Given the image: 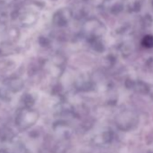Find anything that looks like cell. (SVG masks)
I'll list each match as a JSON object with an SVG mask.
<instances>
[{
	"mask_svg": "<svg viewBox=\"0 0 153 153\" xmlns=\"http://www.w3.org/2000/svg\"><path fill=\"white\" fill-rule=\"evenodd\" d=\"M37 114L28 108L21 109L16 118V123L21 130H25L32 126L37 120Z\"/></svg>",
	"mask_w": 153,
	"mask_h": 153,
	"instance_id": "cell-1",
	"label": "cell"
},
{
	"mask_svg": "<svg viewBox=\"0 0 153 153\" xmlns=\"http://www.w3.org/2000/svg\"><path fill=\"white\" fill-rule=\"evenodd\" d=\"M0 153H8V152L5 149H0Z\"/></svg>",
	"mask_w": 153,
	"mask_h": 153,
	"instance_id": "cell-3",
	"label": "cell"
},
{
	"mask_svg": "<svg viewBox=\"0 0 153 153\" xmlns=\"http://www.w3.org/2000/svg\"><path fill=\"white\" fill-rule=\"evenodd\" d=\"M0 96H1V95H0Z\"/></svg>",
	"mask_w": 153,
	"mask_h": 153,
	"instance_id": "cell-4",
	"label": "cell"
},
{
	"mask_svg": "<svg viewBox=\"0 0 153 153\" xmlns=\"http://www.w3.org/2000/svg\"><path fill=\"white\" fill-rule=\"evenodd\" d=\"M6 86L7 87L8 90H10L13 93H16L23 88L24 83L21 79L14 76V78H11L6 81Z\"/></svg>",
	"mask_w": 153,
	"mask_h": 153,
	"instance_id": "cell-2",
	"label": "cell"
}]
</instances>
